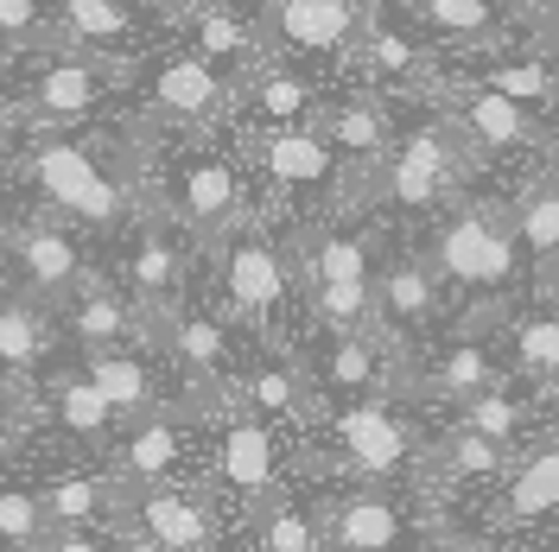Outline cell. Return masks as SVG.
Here are the masks:
<instances>
[{
  "label": "cell",
  "mask_w": 559,
  "mask_h": 552,
  "mask_svg": "<svg viewBox=\"0 0 559 552\" xmlns=\"http://www.w3.org/2000/svg\"><path fill=\"white\" fill-rule=\"evenodd\" d=\"M153 128L121 121L115 134H26L13 172L70 229H96V236H128L140 216L153 209Z\"/></svg>",
  "instance_id": "obj_1"
},
{
  "label": "cell",
  "mask_w": 559,
  "mask_h": 552,
  "mask_svg": "<svg viewBox=\"0 0 559 552\" xmlns=\"http://www.w3.org/2000/svg\"><path fill=\"white\" fill-rule=\"evenodd\" d=\"M419 254L457 305V324H477V331H496L515 305V286L534 279L509 197H484V191H464L457 204L439 209L419 236Z\"/></svg>",
  "instance_id": "obj_2"
},
{
  "label": "cell",
  "mask_w": 559,
  "mask_h": 552,
  "mask_svg": "<svg viewBox=\"0 0 559 552\" xmlns=\"http://www.w3.org/2000/svg\"><path fill=\"white\" fill-rule=\"evenodd\" d=\"M426 419L407 400H349V407H318L312 425L299 432V477L318 483H414L419 451H426Z\"/></svg>",
  "instance_id": "obj_3"
},
{
  "label": "cell",
  "mask_w": 559,
  "mask_h": 552,
  "mask_svg": "<svg viewBox=\"0 0 559 552\" xmlns=\"http://www.w3.org/2000/svg\"><path fill=\"white\" fill-rule=\"evenodd\" d=\"M210 261V305L229 324H242L254 344H299V317H306V292H299V261H293V236H280L261 216H248L236 236L204 254Z\"/></svg>",
  "instance_id": "obj_4"
},
{
  "label": "cell",
  "mask_w": 559,
  "mask_h": 552,
  "mask_svg": "<svg viewBox=\"0 0 559 552\" xmlns=\"http://www.w3.org/2000/svg\"><path fill=\"white\" fill-rule=\"evenodd\" d=\"M293 261L306 317L318 331H376V261H382L376 236L337 216H306L293 223Z\"/></svg>",
  "instance_id": "obj_5"
},
{
  "label": "cell",
  "mask_w": 559,
  "mask_h": 552,
  "mask_svg": "<svg viewBox=\"0 0 559 552\" xmlns=\"http://www.w3.org/2000/svg\"><path fill=\"white\" fill-rule=\"evenodd\" d=\"M153 209L198 254H210L223 236H236L248 216H261L248 166L216 146H185L173 166H153Z\"/></svg>",
  "instance_id": "obj_6"
},
{
  "label": "cell",
  "mask_w": 559,
  "mask_h": 552,
  "mask_svg": "<svg viewBox=\"0 0 559 552\" xmlns=\"http://www.w3.org/2000/svg\"><path fill=\"white\" fill-rule=\"evenodd\" d=\"M204 483L229 502V515L242 520L261 502H274L280 489L299 483V432H280L267 419L216 407L204 413Z\"/></svg>",
  "instance_id": "obj_7"
},
{
  "label": "cell",
  "mask_w": 559,
  "mask_h": 552,
  "mask_svg": "<svg viewBox=\"0 0 559 552\" xmlns=\"http://www.w3.org/2000/svg\"><path fill=\"white\" fill-rule=\"evenodd\" d=\"M477 146L452 128L445 108H432L426 121H414L407 134L394 140L388 166L376 172L369 209H394V216H439L445 204L464 197V184L477 178Z\"/></svg>",
  "instance_id": "obj_8"
},
{
  "label": "cell",
  "mask_w": 559,
  "mask_h": 552,
  "mask_svg": "<svg viewBox=\"0 0 559 552\" xmlns=\"http://www.w3.org/2000/svg\"><path fill=\"white\" fill-rule=\"evenodd\" d=\"M146 344L166 356V369L185 381V394H191L204 413L229 407V387L242 375V362L254 356V337H248L242 324H229L210 299H191V292H185L178 305L153 311Z\"/></svg>",
  "instance_id": "obj_9"
},
{
  "label": "cell",
  "mask_w": 559,
  "mask_h": 552,
  "mask_svg": "<svg viewBox=\"0 0 559 552\" xmlns=\"http://www.w3.org/2000/svg\"><path fill=\"white\" fill-rule=\"evenodd\" d=\"M331 552H432L439 508L419 483H324Z\"/></svg>",
  "instance_id": "obj_10"
},
{
  "label": "cell",
  "mask_w": 559,
  "mask_h": 552,
  "mask_svg": "<svg viewBox=\"0 0 559 552\" xmlns=\"http://www.w3.org/2000/svg\"><path fill=\"white\" fill-rule=\"evenodd\" d=\"M115 533L128 540V552H223L236 533V515L204 477H185V483L128 489Z\"/></svg>",
  "instance_id": "obj_11"
},
{
  "label": "cell",
  "mask_w": 559,
  "mask_h": 552,
  "mask_svg": "<svg viewBox=\"0 0 559 552\" xmlns=\"http://www.w3.org/2000/svg\"><path fill=\"white\" fill-rule=\"evenodd\" d=\"M134 70L140 64H128V58L76 51V45L38 51L33 70L13 89L20 108H26V134H70V128H83L90 115H103V103L121 83H134Z\"/></svg>",
  "instance_id": "obj_12"
},
{
  "label": "cell",
  "mask_w": 559,
  "mask_h": 552,
  "mask_svg": "<svg viewBox=\"0 0 559 552\" xmlns=\"http://www.w3.org/2000/svg\"><path fill=\"white\" fill-rule=\"evenodd\" d=\"M242 166L274 191V204H312V216H344L349 178L344 159L331 153V140L318 128H242Z\"/></svg>",
  "instance_id": "obj_13"
},
{
  "label": "cell",
  "mask_w": 559,
  "mask_h": 552,
  "mask_svg": "<svg viewBox=\"0 0 559 552\" xmlns=\"http://www.w3.org/2000/svg\"><path fill=\"white\" fill-rule=\"evenodd\" d=\"M299 362L312 375L318 407H349V400H401L407 387V349L382 337V331H318L312 324V344L299 337Z\"/></svg>",
  "instance_id": "obj_14"
},
{
  "label": "cell",
  "mask_w": 559,
  "mask_h": 552,
  "mask_svg": "<svg viewBox=\"0 0 559 552\" xmlns=\"http://www.w3.org/2000/svg\"><path fill=\"white\" fill-rule=\"evenodd\" d=\"M502 381H509V362H502L496 331L452 324V331H439L432 344L414 349L401 400H407V407H419V413H452V407L477 400V394L502 387Z\"/></svg>",
  "instance_id": "obj_15"
},
{
  "label": "cell",
  "mask_w": 559,
  "mask_h": 552,
  "mask_svg": "<svg viewBox=\"0 0 559 552\" xmlns=\"http://www.w3.org/2000/svg\"><path fill=\"white\" fill-rule=\"evenodd\" d=\"M90 274H96V267H90V254L76 242V229L58 223L51 209L7 216V229H0V286H7V292L38 299V305L58 311Z\"/></svg>",
  "instance_id": "obj_16"
},
{
  "label": "cell",
  "mask_w": 559,
  "mask_h": 552,
  "mask_svg": "<svg viewBox=\"0 0 559 552\" xmlns=\"http://www.w3.org/2000/svg\"><path fill=\"white\" fill-rule=\"evenodd\" d=\"M134 83H140V121L153 134L198 140L216 121L236 115V76H223L216 64H204L198 51H173L159 64L134 70Z\"/></svg>",
  "instance_id": "obj_17"
},
{
  "label": "cell",
  "mask_w": 559,
  "mask_h": 552,
  "mask_svg": "<svg viewBox=\"0 0 559 552\" xmlns=\"http://www.w3.org/2000/svg\"><path fill=\"white\" fill-rule=\"evenodd\" d=\"M103 464L121 477V489H153V483H185L204 477V407L178 400L159 413H140L115 432Z\"/></svg>",
  "instance_id": "obj_18"
},
{
  "label": "cell",
  "mask_w": 559,
  "mask_h": 552,
  "mask_svg": "<svg viewBox=\"0 0 559 552\" xmlns=\"http://www.w3.org/2000/svg\"><path fill=\"white\" fill-rule=\"evenodd\" d=\"M471 527H496V533H515V540H559V419L527 439L509 464V477L471 502Z\"/></svg>",
  "instance_id": "obj_19"
},
{
  "label": "cell",
  "mask_w": 559,
  "mask_h": 552,
  "mask_svg": "<svg viewBox=\"0 0 559 552\" xmlns=\"http://www.w3.org/2000/svg\"><path fill=\"white\" fill-rule=\"evenodd\" d=\"M445 317H452V299H445L439 274L426 267V254L419 248H382V261H376V331L414 356L419 344H432L445 331Z\"/></svg>",
  "instance_id": "obj_20"
},
{
  "label": "cell",
  "mask_w": 559,
  "mask_h": 552,
  "mask_svg": "<svg viewBox=\"0 0 559 552\" xmlns=\"http://www.w3.org/2000/svg\"><path fill=\"white\" fill-rule=\"evenodd\" d=\"M349 64L376 83V96L439 103V89H445V58H439V45L407 33V26H388L382 7H369L362 33H356V45H349Z\"/></svg>",
  "instance_id": "obj_21"
},
{
  "label": "cell",
  "mask_w": 559,
  "mask_h": 552,
  "mask_svg": "<svg viewBox=\"0 0 559 552\" xmlns=\"http://www.w3.org/2000/svg\"><path fill=\"white\" fill-rule=\"evenodd\" d=\"M439 108L452 115L457 134L477 146V159H502V153H540L547 159V115L484 89L477 76H445Z\"/></svg>",
  "instance_id": "obj_22"
},
{
  "label": "cell",
  "mask_w": 559,
  "mask_h": 552,
  "mask_svg": "<svg viewBox=\"0 0 559 552\" xmlns=\"http://www.w3.org/2000/svg\"><path fill=\"white\" fill-rule=\"evenodd\" d=\"M38 425H45V439H58L70 457H103L115 445V432H121V413L103 400V387L83 375L76 362L70 369H45L38 375Z\"/></svg>",
  "instance_id": "obj_23"
},
{
  "label": "cell",
  "mask_w": 559,
  "mask_h": 552,
  "mask_svg": "<svg viewBox=\"0 0 559 552\" xmlns=\"http://www.w3.org/2000/svg\"><path fill=\"white\" fill-rule=\"evenodd\" d=\"M229 407L267 419V425H280V432H306L312 413H318V394H312V375H306L299 349L254 344V356L242 362V375H236V387H229Z\"/></svg>",
  "instance_id": "obj_24"
},
{
  "label": "cell",
  "mask_w": 559,
  "mask_h": 552,
  "mask_svg": "<svg viewBox=\"0 0 559 552\" xmlns=\"http://www.w3.org/2000/svg\"><path fill=\"white\" fill-rule=\"evenodd\" d=\"M191 261H198V248L185 242L166 216H140L134 229H128V254H121V274L115 279L153 317V311L178 305L191 292Z\"/></svg>",
  "instance_id": "obj_25"
},
{
  "label": "cell",
  "mask_w": 559,
  "mask_h": 552,
  "mask_svg": "<svg viewBox=\"0 0 559 552\" xmlns=\"http://www.w3.org/2000/svg\"><path fill=\"white\" fill-rule=\"evenodd\" d=\"M58 331H64V349L70 356H103V349H134L146 344L153 317L121 292V279H108L103 267L83 279L58 305Z\"/></svg>",
  "instance_id": "obj_26"
},
{
  "label": "cell",
  "mask_w": 559,
  "mask_h": 552,
  "mask_svg": "<svg viewBox=\"0 0 559 552\" xmlns=\"http://www.w3.org/2000/svg\"><path fill=\"white\" fill-rule=\"evenodd\" d=\"M362 20H369V0H267L254 33L267 58H293V51H344L349 58Z\"/></svg>",
  "instance_id": "obj_27"
},
{
  "label": "cell",
  "mask_w": 559,
  "mask_h": 552,
  "mask_svg": "<svg viewBox=\"0 0 559 552\" xmlns=\"http://www.w3.org/2000/svg\"><path fill=\"white\" fill-rule=\"evenodd\" d=\"M33 483H38V508H45L51 527H115L121 495H128L103 457H51V464H33Z\"/></svg>",
  "instance_id": "obj_28"
},
{
  "label": "cell",
  "mask_w": 559,
  "mask_h": 552,
  "mask_svg": "<svg viewBox=\"0 0 559 552\" xmlns=\"http://www.w3.org/2000/svg\"><path fill=\"white\" fill-rule=\"evenodd\" d=\"M236 540L254 552H331V540H324V483L299 477L293 489H280L274 502H261L254 515L236 520Z\"/></svg>",
  "instance_id": "obj_29"
},
{
  "label": "cell",
  "mask_w": 559,
  "mask_h": 552,
  "mask_svg": "<svg viewBox=\"0 0 559 552\" xmlns=\"http://www.w3.org/2000/svg\"><path fill=\"white\" fill-rule=\"evenodd\" d=\"M236 115L248 128H312L318 83L306 70H293V58H261L236 83Z\"/></svg>",
  "instance_id": "obj_30"
},
{
  "label": "cell",
  "mask_w": 559,
  "mask_h": 552,
  "mask_svg": "<svg viewBox=\"0 0 559 552\" xmlns=\"http://www.w3.org/2000/svg\"><path fill=\"white\" fill-rule=\"evenodd\" d=\"M496 344H502V362L515 381L559 394V299L540 292L534 305H509V317L496 324Z\"/></svg>",
  "instance_id": "obj_31"
},
{
  "label": "cell",
  "mask_w": 559,
  "mask_h": 552,
  "mask_svg": "<svg viewBox=\"0 0 559 552\" xmlns=\"http://www.w3.org/2000/svg\"><path fill=\"white\" fill-rule=\"evenodd\" d=\"M509 216H515V236H522L534 292L559 286V166H534V172L515 184Z\"/></svg>",
  "instance_id": "obj_32"
},
{
  "label": "cell",
  "mask_w": 559,
  "mask_h": 552,
  "mask_svg": "<svg viewBox=\"0 0 559 552\" xmlns=\"http://www.w3.org/2000/svg\"><path fill=\"white\" fill-rule=\"evenodd\" d=\"M64 349L58 311L0 286V381H38Z\"/></svg>",
  "instance_id": "obj_33"
},
{
  "label": "cell",
  "mask_w": 559,
  "mask_h": 552,
  "mask_svg": "<svg viewBox=\"0 0 559 552\" xmlns=\"http://www.w3.org/2000/svg\"><path fill=\"white\" fill-rule=\"evenodd\" d=\"M51 26H58V45L128 58V64L146 45L140 38V7H128V0H51Z\"/></svg>",
  "instance_id": "obj_34"
},
{
  "label": "cell",
  "mask_w": 559,
  "mask_h": 552,
  "mask_svg": "<svg viewBox=\"0 0 559 552\" xmlns=\"http://www.w3.org/2000/svg\"><path fill=\"white\" fill-rule=\"evenodd\" d=\"M178 26H185L191 51H198L204 64H216L223 76H236V83L267 58V51H261V33H254V20L229 13V7H185Z\"/></svg>",
  "instance_id": "obj_35"
},
{
  "label": "cell",
  "mask_w": 559,
  "mask_h": 552,
  "mask_svg": "<svg viewBox=\"0 0 559 552\" xmlns=\"http://www.w3.org/2000/svg\"><path fill=\"white\" fill-rule=\"evenodd\" d=\"M407 7L432 33V45H457V51H496L509 33V13L496 0H407Z\"/></svg>",
  "instance_id": "obj_36"
},
{
  "label": "cell",
  "mask_w": 559,
  "mask_h": 552,
  "mask_svg": "<svg viewBox=\"0 0 559 552\" xmlns=\"http://www.w3.org/2000/svg\"><path fill=\"white\" fill-rule=\"evenodd\" d=\"M477 83L496 89V96H509V103L534 108V115H554L559 108V51L527 38V51H515V58H489L477 70Z\"/></svg>",
  "instance_id": "obj_37"
},
{
  "label": "cell",
  "mask_w": 559,
  "mask_h": 552,
  "mask_svg": "<svg viewBox=\"0 0 559 552\" xmlns=\"http://www.w3.org/2000/svg\"><path fill=\"white\" fill-rule=\"evenodd\" d=\"M51 533V520L38 508V483L33 470L0 477V552H38Z\"/></svg>",
  "instance_id": "obj_38"
},
{
  "label": "cell",
  "mask_w": 559,
  "mask_h": 552,
  "mask_svg": "<svg viewBox=\"0 0 559 552\" xmlns=\"http://www.w3.org/2000/svg\"><path fill=\"white\" fill-rule=\"evenodd\" d=\"M51 45H58V26H51V7L45 0H0V51L38 58Z\"/></svg>",
  "instance_id": "obj_39"
},
{
  "label": "cell",
  "mask_w": 559,
  "mask_h": 552,
  "mask_svg": "<svg viewBox=\"0 0 559 552\" xmlns=\"http://www.w3.org/2000/svg\"><path fill=\"white\" fill-rule=\"evenodd\" d=\"M432 552H540V547L515 540V533H496V527H439Z\"/></svg>",
  "instance_id": "obj_40"
},
{
  "label": "cell",
  "mask_w": 559,
  "mask_h": 552,
  "mask_svg": "<svg viewBox=\"0 0 559 552\" xmlns=\"http://www.w3.org/2000/svg\"><path fill=\"white\" fill-rule=\"evenodd\" d=\"M38 552H128V540L115 527H51Z\"/></svg>",
  "instance_id": "obj_41"
},
{
  "label": "cell",
  "mask_w": 559,
  "mask_h": 552,
  "mask_svg": "<svg viewBox=\"0 0 559 552\" xmlns=\"http://www.w3.org/2000/svg\"><path fill=\"white\" fill-rule=\"evenodd\" d=\"M515 13H522V26L534 45L559 51V0H515Z\"/></svg>",
  "instance_id": "obj_42"
},
{
  "label": "cell",
  "mask_w": 559,
  "mask_h": 552,
  "mask_svg": "<svg viewBox=\"0 0 559 552\" xmlns=\"http://www.w3.org/2000/svg\"><path fill=\"white\" fill-rule=\"evenodd\" d=\"M0 140H26V108L13 89H0Z\"/></svg>",
  "instance_id": "obj_43"
},
{
  "label": "cell",
  "mask_w": 559,
  "mask_h": 552,
  "mask_svg": "<svg viewBox=\"0 0 559 552\" xmlns=\"http://www.w3.org/2000/svg\"><path fill=\"white\" fill-rule=\"evenodd\" d=\"M128 7H146V13H159V20H185L191 0H128Z\"/></svg>",
  "instance_id": "obj_44"
},
{
  "label": "cell",
  "mask_w": 559,
  "mask_h": 552,
  "mask_svg": "<svg viewBox=\"0 0 559 552\" xmlns=\"http://www.w3.org/2000/svg\"><path fill=\"white\" fill-rule=\"evenodd\" d=\"M547 166H559V108L547 115Z\"/></svg>",
  "instance_id": "obj_45"
},
{
  "label": "cell",
  "mask_w": 559,
  "mask_h": 552,
  "mask_svg": "<svg viewBox=\"0 0 559 552\" xmlns=\"http://www.w3.org/2000/svg\"><path fill=\"white\" fill-rule=\"evenodd\" d=\"M223 552H254V547H242V540H236V533H229V547H223Z\"/></svg>",
  "instance_id": "obj_46"
},
{
  "label": "cell",
  "mask_w": 559,
  "mask_h": 552,
  "mask_svg": "<svg viewBox=\"0 0 559 552\" xmlns=\"http://www.w3.org/2000/svg\"><path fill=\"white\" fill-rule=\"evenodd\" d=\"M547 299H559V286H547Z\"/></svg>",
  "instance_id": "obj_47"
},
{
  "label": "cell",
  "mask_w": 559,
  "mask_h": 552,
  "mask_svg": "<svg viewBox=\"0 0 559 552\" xmlns=\"http://www.w3.org/2000/svg\"><path fill=\"white\" fill-rule=\"evenodd\" d=\"M0 229H7V216H0Z\"/></svg>",
  "instance_id": "obj_48"
}]
</instances>
